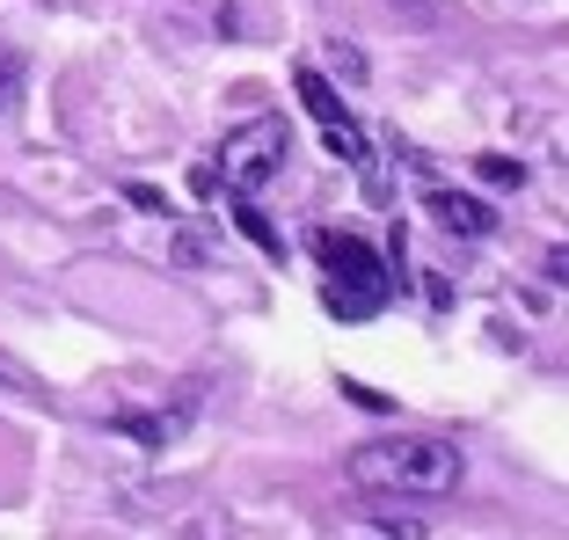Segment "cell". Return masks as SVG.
<instances>
[{
	"instance_id": "5b68a950",
	"label": "cell",
	"mask_w": 569,
	"mask_h": 540,
	"mask_svg": "<svg viewBox=\"0 0 569 540\" xmlns=\"http://www.w3.org/2000/svg\"><path fill=\"white\" fill-rule=\"evenodd\" d=\"M431 220L438 227H452V234H489V227H497V212H489L482 198H468V190H431Z\"/></svg>"
},
{
	"instance_id": "3957f363",
	"label": "cell",
	"mask_w": 569,
	"mask_h": 540,
	"mask_svg": "<svg viewBox=\"0 0 569 540\" xmlns=\"http://www.w3.org/2000/svg\"><path fill=\"white\" fill-rule=\"evenodd\" d=\"M278 161H284V118H249L227 147H219L227 190H256L263 176H278Z\"/></svg>"
},
{
	"instance_id": "52a82bcc",
	"label": "cell",
	"mask_w": 569,
	"mask_h": 540,
	"mask_svg": "<svg viewBox=\"0 0 569 540\" xmlns=\"http://www.w3.org/2000/svg\"><path fill=\"white\" fill-rule=\"evenodd\" d=\"M16 73H22V59H16V51H0V110L16 102Z\"/></svg>"
},
{
	"instance_id": "7a4b0ae2",
	"label": "cell",
	"mask_w": 569,
	"mask_h": 540,
	"mask_svg": "<svg viewBox=\"0 0 569 540\" xmlns=\"http://www.w3.org/2000/svg\"><path fill=\"white\" fill-rule=\"evenodd\" d=\"M315 263H321V300H329V314H343V321L380 314L387 292H395L380 249L358 241V234H343V227H321L315 234Z\"/></svg>"
},
{
	"instance_id": "6da1fadb",
	"label": "cell",
	"mask_w": 569,
	"mask_h": 540,
	"mask_svg": "<svg viewBox=\"0 0 569 540\" xmlns=\"http://www.w3.org/2000/svg\"><path fill=\"white\" fill-rule=\"evenodd\" d=\"M343 482L366 497H452L468 482V453L431 431H387V439L351 446Z\"/></svg>"
},
{
	"instance_id": "8992f818",
	"label": "cell",
	"mask_w": 569,
	"mask_h": 540,
	"mask_svg": "<svg viewBox=\"0 0 569 540\" xmlns=\"http://www.w3.org/2000/svg\"><path fill=\"white\" fill-rule=\"evenodd\" d=\"M475 169H482V183H497V190L526 183V169H519V161H503V153H482V161H475Z\"/></svg>"
},
{
	"instance_id": "277c9868",
	"label": "cell",
	"mask_w": 569,
	"mask_h": 540,
	"mask_svg": "<svg viewBox=\"0 0 569 540\" xmlns=\"http://www.w3.org/2000/svg\"><path fill=\"white\" fill-rule=\"evenodd\" d=\"M292 88H300V102H307V118L321 124V147L336 153V161H366V132L351 124V110L336 102V88L321 81L315 67H292Z\"/></svg>"
}]
</instances>
